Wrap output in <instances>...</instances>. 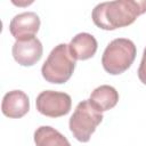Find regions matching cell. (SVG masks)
Segmentation results:
<instances>
[{
  "label": "cell",
  "instance_id": "cell-1",
  "mask_svg": "<svg viewBox=\"0 0 146 146\" xmlns=\"http://www.w3.org/2000/svg\"><path fill=\"white\" fill-rule=\"evenodd\" d=\"M146 13V0H115L98 3L91 13L96 26L103 30H115L132 24Z\"/></svg>",
  "mask_w": 146,
  "mask_h": 146
},
{
  "label": "cell",
  "instance_id": "cell-2",
  "mask_svg": "<svg viewBox=\"0 0 146 146\" xmlns=\"http://www.w3.org/2000/svg\"><path fill=\"white\" fill-rule=\"evenodd\" d=\"M75 59L72 57L68 44L59 43L48 55L41 67L43 79L50 83H65L73 74Z\"/></svg>",
  "mask_w": 146,
  "mask_h": 146
},
{
  "label": "cell",
  "instance_id": "cell-3",
  "mask_svg": "<svg viewBox=\"0 0 146 146\" xmlns=\"http://www.w3.org/2000/svg\"><path fill=\"white\" fill-rule=\"evenodd\" d=\"M136 46L130 39H114L106 46L103 52V67L112 75L121 74L131 66L136 58Z\"/></svg>",
  "mask_w": 146,
  "mask_h": 146
},
{
  "label": "cell",
  "instance_id": "cell-4",
  "mask_svg": "<svg viewBox=\"0 0 146 146\" xmlns=\"http://www.w3.org/2000/svg\"><path fill=\"white\" fill-rule=\"evenodd\" d=\"M103 121V114L89 99L80 102L70 117V130L73 137L81 143L89 141L98 124Z\"/></svg>",
  "mask_w": 146,
  "mask_h": 146
},
{
  "label": "cell",
  "instance_id": "cell-5",
  "mask_svg": "<svg viewBox=\"0 0 146 146\" xmlns=\"http://www.w3.org/2000/svg\"><path fill=\"white\" fill-rule=\"evenodd\" d=\"M39 113L49 117H59L66 115L71 111L72 99L66 92L44 90L40 92L35 100Z\"/></svg>",
  "mask_w": 146,
  "mask_h": 146
},
{
  "label": "cell",
  "instance_id": "cell-6",
  "mask_svg": "<svg viewBox=\"0 0 146 146\" xmlns=\"http://www.w3.org/2000/svg\"><path fill=\"white\" fill-rule=\"evenodd\" d=\"M13 57L22 66H32L40 60L43 48L41 41L35 38H26L23 40H16L13 44Z\"/></svg>",
  "mask_w": 146,
  "mask_h": 146
},
{
  "label": "cell",
  "instance_id": "cell-7",
  "mask_svg": "<svg viewBox=\"0 0 146 146\" xmlns=\"http://www.w3.org/2000/svg\"><path fill=\"white\" fill-rule=\"evenodd\" d=\"M39 27L40 18L33 11L21 13L14 16L9 23V31L16 40L34 36V34L39 31Z\"/></svg>",
  "mask_w": 146,
  "mask_h": 146
},
{
  "label": "cell",
  "instance_id": "cell-8",
  "mask_svg": "<svg viewBox=\"0 0 146 146\" xmlns=\"http://www.w3.org/2000/svg\"><path fill=\"white\" fill-rule=\"evenodd\" d=\"M30 110V99L22 90H11L7 92L1 103L2 113L11 119H19L24 116Z\"/></svg>",
  "mask_w": 146,
  "mask_h": 146
},
{
  "label": "cell",
  "instance_id": "cell-9",
  "mask_svg": "<svg viewBox=\"0 0 146 146\" xmlns=\"http://www.w3.org/2000/svg\"><path fill=\"white\" fill-rule=\"evenodd\" d=\"M97 48L98 43L96 38L87 32L78 33L68 44L70 52L75 60H86L91 58L96 54Z\"/></svg>",
  "mask_w": 146,
  "mask_h": 146
},
{
  "label": "cell",
  "instance_id": "cell-10",
  "mask_svg": "<svg viewBox=\"0 0 146 146\" xmlns=\"http://www.w3.org/2000/svg\"><path fill=\"white\" fill-rule=\"evenodd\" d=\"M89 100L99 111L105 112L113 108L119 102V92L116 89L108 84L97 87L90 95Z\"/></svg>",
  "mask_w": 146,
  "mask_h": 146
},
{
  "label": "cell",
  "instance_id": "cell-11",
  "mask_svg": "<svg viewBox=\"0 0 146 146\" xmlns=\"http://www.w3.org/2000/svg\"><path fill=\"white\" fill-rule=\"evenodd\" d=\"M34 143L36 146H71L64 135L49 125H42L35 130Z\"/></svg>",
  "mask_w": 146,
  "mask_h": 146
},
{
  "label": "cell",
  "instance_id": "cell-12",
  "mask_svg": "<svg viewBox=\"0 0 146 146\" xmlns=\"http://www.w3.org/2000/svg\"><path fill=\"white\" fill-rule=\"evenodd\" d=\"M138 78L139 80L146 84V48L144 49V52H143V58H141V62H140V65L138 67Z\"/></svg>",
  "mask_w": 146,
  "mask_h": 146
}]
</instances>
